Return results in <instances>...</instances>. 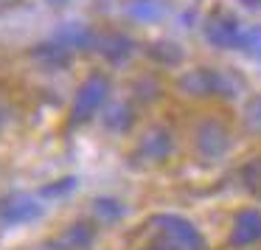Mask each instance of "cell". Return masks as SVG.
Returning a JSON list of instances; mask_svg holds the SVG:
<instances>
[{
	"label": "cell",
	"instance_id": "cell-1",
	"mask_svg": "<svg viewBox=\"0 0 261 250\" xmlns=\"http://www.w3.org/2000/svg\"><path fill=\"white\" fill-rule=\"evenodd\" d=\"M177 87L191 98H236L242 90V82L227 70L191 68L180 76Z\"/></svg>",
	"mask_w": 261,
	"mask_h": 250
},
{
	"label": "cell",
	"instance_id": "cell-2",
	"mask_svg": "<svg viewBox=\"0 0 261 250\" xmlns=\"http://www.w3.org/2000/svg\"><path fill=\"white\" fill-rule=\"evenodd\" d=\"M149 225L158 233L154 239H160L163 244H169L174 250H208L202 231L182 214H154L149 219Z\"/></svg>",
	"mask_w": 261,
	"mask_h": 250
},
{
	"label": "cell",
	"instance_id": "cell-3",
	"mask_svg": "<svg viewBox=\"0 0 261 250\" xmlns=\"http://www.w3.org/2000/svg\"><path fill=\"white\" fill-rule=\"evenodd\" d=\"M233 149V132L219 118H202L194 130V155L199 163H219Z\"/></svg>",
	"mask_w": 261,
	"mask_h": 250
},
{
	"label": "cell",
	"instance_id": "cell-4",
	"mask_svg": "<svg viewBox=\"0 0 261 250\" xmlns=\"http://www.w3.org/2000/svg\"><path fill=\"white\" fill-rule=\"evenodd\" d=\"M110 93H113V82L104 73H90L79 85L70 104V127H79L85 121H90L93 115H98L110 104Z\"/></svg>",
	"mask_w": 261,
	"mask_h": 250
},
{
	"label": "cell",
	"instance_id": "cell-5",
	"mask_svg": "<svg viewBox=\"0 0 261 250\" xmlns=\"http://www.w3.org/2000/svg\"><path fill=\"white\" fill-rule=\"evenodd\" d=\"M171 152H174V135H171L169 127H163V124L149 127L141 135V141L135 143L132 166H138V169H154V166H163L171 158Z\"/></svg>",
	"mask_w": 261,
	"mask_h": 250
},
{
	"label": "cell",
	"instance_id": "cell-6",
	"mask_svg": "<svg viewBox=\"0 0 261 250\" xmlns=\"http://www.w3.org/2000/svg\"><path fill=\"white\" fill-rule=\"evenodd\" d=\"M202 34H205V40L214 48H219V51H239L244 26L239 23L236 14L225 12V9H216V12H211L208 17H205Z\"/></svg>",
	"mask_w": 261,
	"mask_h": 250
},
{
	"label": "cell",
	"instance_id": "cell-7",
	"mask_svg": "<svg viewBox=\"0 0 261 250\" xmlns=\"http://www.w3.org/2000/svg\"><path fill=\"white\" fill-rule=\"evenodd\" d=\"M45 214V205L37 194H6L0 197V225L3 228H20V225H31Z\"/></svg>",
	"mask_w": 261,
	"mask_h": 250
},
{
	"label": "cell",
	"instance_id": "cell-8",
	"mask_svg": "<svg viewBox=\"0 0 261 250\" xmlns=\"http://www.w3.org/2000/svg\"><path fill=\"white\" fill-rule=\"evenodd\" d=\"M261 242V211L258 208H242L233 216L230 233H227V244L233 250H247Z\"/></svg>",
	"mask_w": 261,
	"mask_h": 250
},
{
	"label": "cell",
	"instance_id": "cell-9",
	"mask_svg": "<svg viewBox=\"0 0 261 250\" xmlns=\"http://www.w3.org/2000/svg\"><path fill=\"white\" fill-rule=\"evenodd\" d=\"M54 40H59L65 48H70L73 54H79V51H96L98 34L85 23H65L62 29H57Z\"/></svg>",
	"mask_w": 261,
	"mask_h": 250
},
{
	"label": "cell",
	"instance_id": "cell-10",
	"mask_svg": "<svg viewBox=\"0 0 261 250\" xmlns=\"http://www.w3.org/2000/svg\"><path fill=\"white\" fill-rule=\"evenodd\" d=\"M96 51L101 54L107 62H124V59L132 57V51H135V42H132V37H126L124 31H107V34H98L96 40Z\"/></svg>",
	"mask_w": 261,
	"mask_h": 250
},
{
	"label": "cell",
	"instance_id": "cell-11",
	"mask_svg": "<svg viewBox=\"0 0 261 250\" xmlns=\"http://www.w3.org/2000/svg\"><path fill=\"white\" fill-rule=\"evenodd\" d=\"M31 57L40 62V68H45V70H62V68H68L70 62H73V51L70 48H65L59 40H45V42H40V45L31 51Z\"/></svg>",
	"mask_w": 261,
	"mask_h": 250
},
{
	"label": "cell",
	"instance_id": "cell-12",
	"mask_svg": "<svg viewBox=\"0 0 261 250\" xmlns=\"http://www.w3.org/2000/svg\"><path fill=\"white\" fill-rule=\"evenodd\" d=\"M101 124L113 135H126L135 127V107L129 102H115L101 110Z\"/></svg>",
	"mask_w": 261,
	"mask_h": 250
},
{
	"label": "cell",
	"instance_id": "cell-13",
	"mask_svg": "<svg viewBox=\"0 0 261 250\" xmlns=\"http://www.w3.org/2000/svg\"><path fill=\"white\" fill-rule=\"evenodd\" d=\"M59 239H62L70 250H93V244H96V239H98V225L93 219H76L65 228V233Z\"/></svg>",
	"mask_w": 261,
	"mask_h": 250
},
{
	"label": "cell",
	"instance_id": "cell-14",
	"mask_svg": "<svg viewBox=\"0 0 261 250\" xmlns=\"http://www.w3.org/2000/svg\"><path fill=\"white\" fill-rule=\"evenodd\" d=\"M90 214L96 225H118L121 219L126 216V205L121 203L118 197H96L90 205Z\"/></svg>",
	"mask_w": 261,
	"mask_h": 250
},
{
	"label": "cell",
	"instance_id": "cell-15",
	"mask_svg": "<svg viewBox=\"0 0 261 250\" xmlns=\"http://www.w3.org/2000/svg\"><path fill=\"white\" fill-rule=\"evenodd\" d=\"M166 6L160 0H129L126 3V17L132 23H141V26H152L158 20H163Z\"/></svg>",
	"mask_w": 261,
	"mask_h": 250
},
{
	"label": "cell",
	"instance_id": "cell-16",
	"mask_svg": "<svg viewBox=\"0 0 261 250\" xmlns=\"http://www.w3.org/2000/svg\"><path fill=\"white\" fill-rule=\"evenodd\" d=\"M73 191H76V177L65 174V177H57V180L45 183V186L37 191V197L54 203V199H62V197H68V194H73Z\"/></svg>",
	"mask_w": 261,
	"mask_h": 250
},
{
	"label": "cell",
	"instance_id": "cell-17",
	"mask_svg": "<svg viewBox=\"0 0 261 250\" xmlns=\"http://www.w3.org/2000/svg\"><path fill=\"white\" fill-rule=\"evenodd\" d=\"M149 57H152L154 62H160V65H180L186 54H182V48L174 45V42L160 40V42H152V48H149Z\"/></svg>",
	"mask_w": 261,
	"mask_h": 250
},
{
	"label": "cell",
	"instance_id": "cell-18",
	"mask_svg": "<svg viewBox=\"0 0 261 250\" xmlns=\"http://www.w3.org/2000/svg\"><path fill=\"white\" fill-rule=\"evenodd\" d=\"M242 186L253 194L255 199H261V158L250 160L242 166Z\"/></svg>",
	"mask_w": 261,
	"mask_h": 250
},
{
	"label": "cell",
	"instance_id": "cell-19",
	"mask_svg": "<svg viewBox=\"0 0 261 250\" xmlns=\"http://www.w3.org/2000/svg\"><path fill=\"white\" fill-rule=\"evenodd\" d=\"M239 51L247 54V57L255 59V62H261V26H244Z\"/></svg>",
	"mask_w": 261,
	"mask_h": 250
},
{
	"label": "cell",
	"instance_id": "cell-20",
	"mask_svg": "<svg viewBox=\"0 0 261 250\" xmlns=\"http://www.w3.org/2000/svg\"><path fill=\"white\" fill-rule=\"evenodd\" d=\"M244 127L253 135H261V93H255L244 102Z\"/></svg>",
	"mask_w": 261,
	"mask_h": 250
},
{
	"label": "cell",
	"instance_id": "cell-21",
	"mask_svg": "<svg viewBox=\"0 0 261 250\" xmlns=\"http://www.w3.org/2000/svg\"><path fill=\"white\" fill-rule=\"evenodd\" d=\"M141 102H152V98H158L160 96V90H158V82L154 79H141L138 82V93H135Z\"/></svg>",
	"mask_w": 261,
	"mask_h": 250
},
{
	"label": "cell",
	"instance_id": "cell-22",
	"mask_svg": "<svg viewBox=\"0 0 261 250\" xmlns=\"http://www.w3.org/2000/svg\"><path fill=\"white\" fill-rule=\"evenodd\" d=\"M37 250H70L62 239H45V242L37 244Z\"/></svg>",
	"mask_w": 261,
	"mask_h": 250
},
{
	"label": "cell",
	"instance_id": "cell-23",
	"mask_svg": "<svg viewBox=\"0 0 261 250\" xmlns=\"http://www.w3.org/2000/svg\"><path fill=\"white\" fill-rule=\"evenodd\" d=\"M143 250H174V247H169V244H163L160 239H152V242H149Z\"/></svg>",
	"mask_w": 261,
	"mask_h": 250
},
{
	"label": "cell",
	"instance_id": "cell-24",
	"mask_svg": "<svg viewBox=\"0 0 261 250\" xmlns=\"http://www.w3.org/2000/svg\"><path fill=\"white\" fill-rule=\"evenodd\" d=\"M239 3H242L244 9H250V12H258L261 9V0H239Z\"/></svg>",
	"mask_w": 261,
	"mask_h": 250
},
{
	"label": "cell",
	"instance_id": "cell-25",
	"mask_svg": "<svg viewBox=\"0 0 261 250\" xmlns=\"http://www.w3.org/2000/svg\"><path fill=\"white\" fill-rule=\"evenodd\" d=\"M6 118H9V113H6V107H3V104H0V130H3V127H6Z\"/></svg>",
	"mask_w": 261,
	"mask_h": 250
},
{
	"label": "cell",
	"instance_id": "cell-26",
	"mask_svg": "<svg viewBox=\"0 0 261 250\" xmlns=\"http://www.w3.org/2000/svg\"><path fill=\"white\" fill-rule=\"evenodd\" d=\"M48 3H51V6H65L68 0H48Z\"/></svg>",
	"mask_w": 261,
	"mask_h": 250
}]
</instances>
